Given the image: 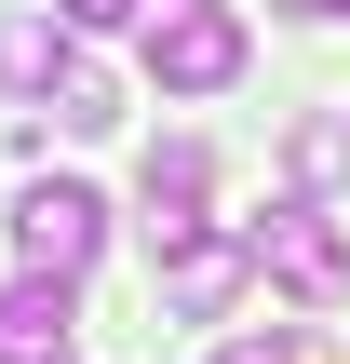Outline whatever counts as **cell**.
<instances>
[{
    "mask_svg": "<svg viewBox=\"0 0 350 364\" xmlns=\"http://www.w3.org/2000/svg\"><path fill=\"white\" fill-rule=\"evenodd\" d=\"M135 27H148V81L162 95H229L243 81V14L229 0H148Z\"/></svg>",
    "mask_w": 350,
    "mask_h": 364,
    "instance_id": "1",
    "label": "cell"
},
{
    "mask_svg": "<svg viewBox=\"0 0 350 364\" xmlns=\"http://www.w3.org/2000/svg\"><path fill=\"white\" fill-rule=\"evenodd\" d=\"M243 257H256L283 297H310V311L350 297V243H337V216H324L310 189H297V203H270V216H243Z\"/></svg>",
    "mask_w": 350,
    "mask_h": 364,
    "instance_id": "2",
    "label": "cell"
},
{
    "mask_svg": "<svg viewBox=\"0 0 350 364\" xmlns=\"http://www.w3.org/2000/svg\"><path fill=\"white\" fill-rule=\"evenodd\" d=\"M94 243H108V203H94L81 176H40V189L13 203V257H27L40 284H81V270H94Z\"/></svg>",
    "mask_w": 350,
    "mask_h": 364,
    "instance_id": "3",
    "label": "cell"
},
{
    "mask_svg": "<svg viewBox=\"0 0 350 364\" xmlns=\"http://www.w3.org/2000/svg\"><path fill=\"white\" fill-rule=\"evenodd\" d=\"M202 189H216V149H202V135H162V149H148V176H135V203H148V243H162V257L216 230V216H202Z\"/></svg>",
    "mask_w": 350,
    "mask_h": 364,
    "instance_id": "4",
    "label": "cell"
},
{
    "mask_svg": "<svg viewBox=\"0 0 350 364\" xmlns=\"http://www.w3.org/2000/svg\"><path fill=\"white\" fill-rule=\"evenodd\" d=\"M0 364H81V284L13 270L0 284Z\"/></svg>",
    "mask_w": 350,
    "mask_h": 364,
    "instance_id": "5",
    "label": "cell"
},
{
    "mask_svg": "<svg viewBox=\"0 0 350 364\" xmlns=\"http://www.w3.org/2000/svg\"><path fill=\"white\" fill-rule=\"evenodd\" d=\"M243 270H256V257L202 230V243H175V257H162V311H189V324H216V311L243 297Z\"/></svg>",
    "mask_w": 350,
    "mask_h": 364,
    "instance_id": "6",
    "label": "cell"
},
{
    "mask_svg": "<svg viewBox=\"0 0 350 364\" xmlns=\"http://www.w3.org/2000/svg\"><path fill=\"white\" fill-rule=\"evenodd\" d=\"M67 41H81V27H67V14H13V27H0V81H13V95H54V81H67V68H81V54H67Z\"/></svg>",
    "mask_w": 350,
    "mask_h": 364,
    "instance_id": "7",
    "label": "cell"
},
{
    "mask_svg": "<svg viewBox=\"0 0 350 364\" xmlns=\"http://www.w3.org/2000/svg\"><path fill=\"white\" fill-rule=\"evenodd\" d=\"M54 122H67V135H108V122H121V81H108V68H67V81H54Z\"/></svg>",
    "mask_w": 350,
    "mask_h": 364,
    "instance_id": "8",
    "label": "cell"
},
{
    "mask_svg": "<svg viewBox=\"0 0 350 364\" xmlns=\"http://www.w3.org/2000/svg\"><path fill=\"white\" fill-rule=\"evenodd\" d=\"M297 176H310V189L350 176V122H337V108H310V122H297Z\"/></svg>",
    "mask_w": 350,
    "mask_h": 364,
    "instance_id": "9",
    "label": "cell"
},
{
    "mask_svg": "<svg viewBox=\"0 0 350 364\" xmlns=\"http://www.w3.org/2000/svg\"><path fill=\"white\" fill-rule=\"evenodd\" d=\"M54 14H67V27H135L148 0H54Z\"/></svg>",
    "mask_w": 350,
    "mask_h": 364,
    "instance_id": "10",
    "label": "cell"
},
{
    "mask_svg": "<svg viewBox=\"0 0 350 364\" xmlns=\"http://www.w3.org/2000/svg\"><path fill=\"white\" fill-rule=\"evenodd\" d=\"M216 364H310V351H297V338H229Z\"/></svg>",
    "mask_w": 350,
    "mask_h": 364,
    "instance_id": "11",
    "label": "cell"
},
{
    "mask_svg": "<svg viewBox=\"0 0 350 364\" xmlns=\"http://www.w3.org/2000/svg\"><path fill=\"white\" fill-rule=\"evenodd\" d=\"M283 14H297V27H337V14H350V0H283Z\"/></svg>",
    "mask_w": 350,
    "mask_h": 364,
    "instance_id": "12",
    "label": "cell"
}]
</instances>
